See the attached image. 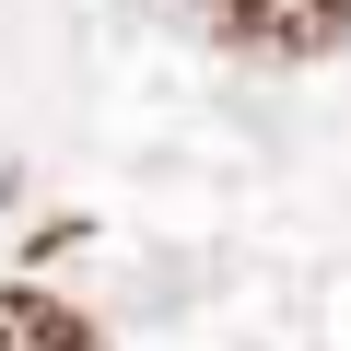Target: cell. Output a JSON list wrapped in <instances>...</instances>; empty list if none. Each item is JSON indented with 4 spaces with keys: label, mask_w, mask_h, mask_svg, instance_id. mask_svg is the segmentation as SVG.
Listing matches in <instances>:
<instances>
[{
    "label": "cell",
    "mask_w": 351,
    "mask_h": 351,
    "mask_svg": "<svg viewBox=\"0 0 351 351\" xmlns=\"http://www.w3.org/2000/svg\"><path fill=\"white\" fill-rule=\"evenodd\" d=\"M0 351H106V339H94V316H71L59 293L0 281Z\"/></svg>",
    "instance_id": "cell-2"
},
{
    "label": "cell",
    "mask_w": 351,
    "mask_h": 351,
    "mask_svg": "<svg viewBox=\"0 0 351 351\" xmlns=\"http://www.w3.org/2000/svg\"><path fill=\"white\" fill-rule=\"evenodd\" d=\"M199 24L234 59H328L351 47V0H199Z\"/></svg>",
    "instance_id": "cell-1"
}]
</instances>
